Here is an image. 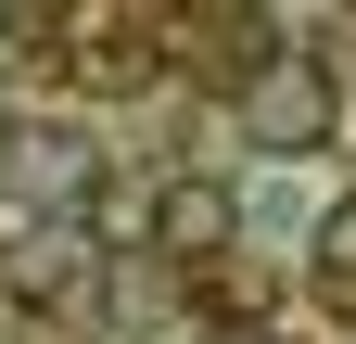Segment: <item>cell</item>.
<instances>
[{"label": "cell", "instance_id": "cell-1", "mask_svg": "<svg viewBox=\"0 0 356 344\" xmlns=\"http://www.w3.org/2000/svg\"><path fill=\"white\" fill-rule=\"evenodd\" d=\"M331 115H343V77H331V52H305V38H293V52L242 90V141H254V153H318Z\"/></svg>", "mask_w": 356, "mask_h": 344}, {"label": "cell", "instance_id": "cell-4", "mask_svg": "<svg viewBox=\"0 0 356 344\" xmlns=\"http://www.w3.org/2000/svg\"><path fill=\"white\" fill-rule=\"evenodd\" d=\"M64 64L89 77V90H153V77H165V26L153 13H89Z\"/></svg>", "mask_w": 356, "mask_h": 344}, {"label": "cell", "instance_id": "cell-3", "mask_svg": "<svg viewBox=\"0 0 356 344\" xmlns=\"http://www.w3.org/2000/svg\"><path fill=\"white\" fill-rule=\"evenodd\" d=\"M293 38L267 26V13H178L165 26V64H191V77H229V90H254L267 64H280Z\"/></svg>", "mask_w": 356, "mask_h": 344}, {"label": "cell", "instance_id": "cell-6", "mask_svg": "<svg viewBox=\"0 0 356 344\" xmlns=\"http://www.w3.org/2000/svg\"><path fill=\"white\" fill-rule=\"evenodd\" d=\"M305 242H318V281H331V293H356V191H343V204H331Z\"/></svg>", "mask_w": 356, "mask_h": 344}, {"label": "cell", "instance_id": "cell-7", "mask_svg": "<svg viewBox=\"0 0 356 344\" xmlns=\"http://www.w3.org/2000/svg\"><path fill=\"white\" fill-rule=\"evenodd\" d=\"M229 344H254V331H229Z\"/></svg>", "mask_w": 356, "mask_h": 344}, {"label": "cell", "instance_id": "cell-5", "mask_svg": "<svg viewBox=\"0 0 356 344\" xmlns=\"http://www.w3.org/2000/svg\"><path fill=\"white\" fill-rule=\"evenodd\" d=\"M76 268H89V230H76V217H26L13 242H0V281H13L26 306H64Z\"/></svg>", "mask_w": 356, "mask_h": 344}, {"label": "cell", "instance_id": "cell-2", "mask_svg": "<svg viewBox=\"0 0 356 344\" xmlns=\"http://www.w3.org/2000/svg\"><path fill=\"white\" fill-rule=\"evenodd\" d=\"M140 242L165 255V268H216V255L242 242V191H229V179H204V166H191V179H153Z\"/></svg>", "mask_w": 356, "mask_h": 344}]
</instances>
